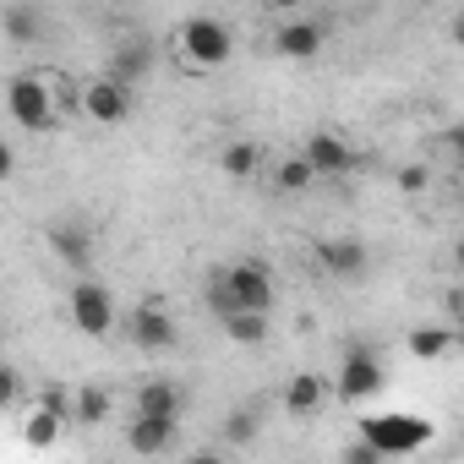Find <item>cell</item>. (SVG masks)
I'll return each mask as SVG.
<instances>
[{
    "instance_id": "cell-1",
    "label": "cell",
    "mask_w": 464,
    "mask_h": 464,
    "mask_svg": "<svg viewBox=\"0 0 464 464\" xmlns=\"http://www.w3.org/2000/svg\"><path fill=\"white\" fill-rule=\"evenodd\" d=\"M361 437H366L382 459H404V453H420V448L431 442V420L393 410V415H372V420H361Z\"/></svg>"
},
{
    "instance_id": "cell-2",
    "label": "cell",
    "mask_w": 464,
    "mask_h": 464,
    "mask_svg": "<svg viewBox=\"0 0 464 464\" xmlns=\"http://www.w3.org/2000/svg\"><path fill=\"white\" fill-rule=\"evenodd\" d=\"M6 110H12V121L28 126V131H55V121H61V104H55L50 82H44V77H28V72L6 82Z\"/></svg>"
},
{
    "instance_id": "cell-3",
    "label": "cell",
    "mask_w": 464,
    "mask_h": 464,
    "mask_svg": "<svg viewBox=\"0 0 464 464\" xmlns=\"http://www.w3.org/2000/svg\"><path fill=\"white\" fill-rule=\"evenodd\" d=\"M180 55H186L191 72H208V66H224L236 55V39H229V28L218 17H191L180 28Z\"/></svg>"
},
{
    "instance_id": "cell-4",
    "label": "cell",
    "mask_w": 464,
    "mask_h": 464,
    "mask_svg": "<svg viewBox=\"0 0 464 464\" xmlns=\"http://www.w3.org/2000/svg\"><path fill=\"white\" fill-rule=\"evenodd\" d=\"M382 382H388L382 355H377L372 344H350V355H344V366H339L334 393H339L344 404H361V399H377V393H382Z\"/></svg>"
},
{
    "instance_id": "cell-5",
    "label": "cell",
    "mask_w": 464,
    "mask_h": 464,
    "mask_svg": "<svg viewBox=\"0 0 464 464\" xmlns=\"http://www.w3.org/2000/svg\"><path fill=\"white\" fill-rule=\"evenodd\" d=\"M77 104H82V115L99 121V126H121V121H131V88L115 82V77H93V82L77 93Z\"/></svg>"
},
{
    "instance_id": "cell-6",
    "label": "cell",
    "mask_w": 464,
    "mask_h": 464,
    "mask_svg": "<svg viewBox=\"0 0 464 464\" xmlns=\"http://www.w3.org/2000/svg\"><path fill=\"white\" fill-rule=\"evenodd\" d=\"M218 279H224L229 301L246 306V312H268L274 306V274L263 263H236V268H224Z\"/></svg>"
},
{
    "instance_id": "cell-7",
    "label": "cell",
    "mask_w": 464,
    "mask_h": 464,
    "mask_svg": "<svg viewBox=\"0 0 464 464\" xmlns=\"http://www.w3.org/2000/svg\"><path fill=\"white\" fill-rule=\"evenodd\" d=\"M72 323H77L82 334L104 339V334L115 328V301H110V290L93 285V279H77V285H72Z\"/></svg>"
},
{
    "instance_id": "cell-8",
    "label": "cell",
    "mask_w": 464,
    "mask_h": 464,
    "mask_svg": "<svg viewBox=\"0 0 464 464\" xmlns=\"http://www.w3.org/2000/svg\"><path fill=\"white\" fill-rule=\"evenodd\" d=\"M175 317L159 306V301H142L137 306V317H131V344L137 350H175Z\"/></svg>"
},
{
    "instance_id": "cell-9",
    "label": "cell",
    "mask_w": 464,
    "mask_h": 464,
    "mask_svg": "<svg viewBox=\"0 0 464 464\" xmlns=\"http://www.w3.org/2000/svg\"><path fill=\"white\" fill-rule=\"evenodd\" d=\"M148 72H153V44H148V39H126V44H115V50H110V66H104V77H115V82L137 88Z\"/></svg>"
},
{
    "instance_id": "cell-10",
    "label": "cell",
    "mask_w": 464,
    "mask_h": 464,
    "mask_svg": "<svg viewBox=\"0 0 464 464\" xmlns=\"http://www.w3.org/2000/svg\"><path fill=\"white\" fill-rule=\"evenodd\" d=\"M301 159L312 164V175H344V169L355 164L350 142H344V137H334V131H317V137L301 148Z\"/></svg>"
},
{
    "instance_id": "cell-11",
    "label": "cell",
    "mask_w": 464,
    "mask_h": 464,
    "mask_svg": "<svg viewBox=\"0 0 464 464\" xmlns=\"http://www.w3.org/2000/svg\"><path fill=\"white\" fill-rule=\"evenodd\" d=\"M317 263L334 279H355V274H366V246L350 236H334V241H317Z\"/></svg>"
},
{
    "instance_id": "cell-12",
    "label": "cell",
    "mask_w": 464,
    "mask_h": 464,
    "mask_svg": "<svg viewBox=\"0 0 464 464\" xmlns=\"http://www.w3.org/2000/svg\"><path fill=\"white\" fill-rule=\"evenodd\" d=\"M274 50L279 55H290V61H312L317 50H323V23H285L279 34H274Z\"/></svg>"
},
{
    "instance_id": "cell-13",
    "label": "cell",
    "mask_w": 464,
    "mask_h": 464,
    "mask_svg": "<svg viewBox=\"0 0 464 464\" xmlns=\"http://www.w3.org/2000/svg\"><path fill=\"white\" fill-rule=\"evenodd\" d=\"M126 442H131V453H169V448H175V420L137 415V420L126 426Z\"/></svg>"
},
{
    "instance_id": "cell-14",
    "label": "cell",
    "mask_w": 464,
    "mask_h": 464,
    "mask_svg": "<svg viewBox=\"0 0 464 464\" xmlns=\"http://www.w3.org/2000/svg\"><path fill=\"white\" fill-rule=\"evenodd\" d=\"M323 399H328V382H323L317 372H295L290 388H285V410H290V415H317Z\"/></svg>"
},
{
    "instance_id": "cell-15",
    "label": "cell",
    "mask_w": 464,
    "mask_h": 464,
    "mask_svg": "<svg viewBox=\"0 0 464 464\" xmlns=\"http://www.w3.org/2000/svg\"><path fill=\"white\" fill-rule=\"evenodd\" d=\"M137 415H159V420H180V388L153 377L137 388Z\"/></svg>"
},
{
    "instance_id": "cell-16",
    "label": "cell",
    "mask_w": 464,
    "mask_h": 464,
    "mask_svg": "<svg viewBox=\"0 0 464 464\" xmlns=\"http://www.w3.org/2000/svg\"><path fill=\"white\" fill-rule=\"evenodd\" d=\"M224 334L236 339V344H263L268 339V312H246V306L224 312Z\"/></svg>"
},
{
    "instance_id": "cell-17",
    "label": "cell",
    "mask_w": 464,
    "mask_h": 464,
    "mask_svg": "<svg viewBox=\"0 0 464 464\" xmlns=\"http://www.w3.org/2000/svg\"><path fill=\"white\" fill-rule=\"evenodd\" d=\"M6 39L12 44H34V39H44V12L39 6H6Z\"/></svg>"
},
{
    "instance_id": "cell-18",
    "label": "cell",
    "mask_w": 464,
    "mask_h": 464,
    "mask_svg": "<svg viewBox=\"0 0 464 464\" xmlns=\"http://www.w3.org/2000/svg\"><path fill=\"white\" fill-rule=\"evenodd\" d=\"M61 426H66V415H61L55 404H39V410H28L23 437H28V448H50V442L61 437Z\"/></svg>"
},
{
    "instance_id": "cell-19",
    "label": "cell",
    "mask_w": 464,
    "mask_h": 464,
    "mask_svg": "<svg viewBox=\"0 0 464 464\" xmlns=\"http://www.w3.org/2000/svg\"><path fill=\"white\" fill-rule=\"evenodd\" d=\"M50 246H55L61 263L82 268V263H88V229H77V224H55V229H50Z\"/></svg>"
},
{
    "instance_id": "cell-20",
    "label": "cell",
    "mask_w": 464,
    "mask_h": 464,
    "mask_svg": "<svg viewBox=\"0 0 464 464\" xmlns=\"http://www.w3.org/2000/svg\"><path fill=\"white\" fill-rule=\"evenodd\" d=\"M448 344H453V328L448 323H426V328L410 334V355L415 361H437V355H448Z\"/></svg>"
},
{
    "instance_id": "cell-21",
    "label": "cell",
    "mask_w": 464,
    "mask_h": 464,
    "mask_svg": "<svg viewBox=\"0 0 464 464\" xmlns=\"http://www.w3.org/2000/svg\"><path fill=\"white\" fill-rule=\"evenodd\" d=\"M218 164H224V175H257V164H263V148L257 142H229L224 153H218Z\"/></svg>"
},
{
    "instance_id": "cell-22",
    "label": "cell",
    "mask_w": 464,
    "mask_h": 464,
    "mask_svg": "<svg viewBox=\"0 0 464 464\" xmlns=\"http://www.w3.org/2000/svg\"><path fill=\"white\" fill-rule=\"evenodd\" d=\"M72 420H82V426L110 420V393H104V388H82V393L72 399Z\"/></svg>"
},
{
    "instance_id": "cell-23",
    "label": "cell",
    "mask_w": 464,
    "mask_h": 464,
    "mask_svg": "<svg viewBox=\"0 0 464 464\" xmlns=\"http://www.w3.org/2000/svg\"><path fill=\"white\" fill-rule=\"evenodd\" d=\"M312 180H317V175H312L306 159H285V164H279V186H285V191H306Z\"/></svg>"
},
{
    "instance_id": "cell-24",
    "label": "cell",
    "mask_w": 464,
    "mask_h": 464,
    "mask_svg": "<svg viewBox=\"0 0 464 464\" xmlns=\"http://www.w3.org/2000/svg\"><path fill=\"white\" fill-rule=\"evenodd\" d=\"M224 431H229V442H252L257 437V415L252 410H236V415L224 420Z\"/></svg>"
},
{
    "instance_id": "cell-25",
    "label": "cell",
    "mask_w": 464,
    "mask_h": 464,
    "mask_svg": "<svg viewBox=\"0 0 464 464\" xmlns=\"http://www.w3.org/2000/svg\"><path fill=\"white\" fill-rule=\"evenodd\" d=\"M426 180H431V175H426V164H404V169H399V191H404V197L426 191Z\"/></svg>"
},
{
    "instance_id": "cell-26",
    "label": "cell",
    "mask_w": 464,
    "mask_h": 464,
    "mask_svg": "<svg viewBox=\"0 0 464 464\" xmlns=\"http://www.w3.org/2000/svg\"><path fill=\"white\" fill-rule=\"evenodd\" d=\"M17 393H23V377H17L6 361H0V410H6V404H17Z\"/></svg>"
},
{
    "instance_id": "cell-27",
    "label": "cell",
    "mask_w": 464,
    "mask_h": 464,
    "mask_svg": "<svg viewBox=\"0 0 464 464\" xmlns=\"http://www.w3.org/2000/svg\"><path fill=\"white\" fill-rule=\"evenodd\" d=\"M377 459H382V453H377V448H372L366 437H361L355 448H344V464H377Z\"/></svg>"
},
{
    "instance_id": "cell-28",
    "label": "cell",
    "mask_w": 464,
    "mask_h": 464,
    "mask_svg": "<svg viewBox=\"0 0 464 464\" xmlns=\"http://www.w3.org/2000/svg\"><path fill=\"white\" fill-rule=\"evenodd\" d=\"M12 169H17V153H12V148H6V142H0V180H6V175H12Z\"/></svg>"
},
{
    "instance_id": "cell-29",
    "label": "cell",
    "mask_w": 464,
    "mask_h": 464,
    "mask_svg": "<svg viewBox=\"0 0 464 464\" xmlns=\"http://www.w3.org/2000/svg\"><path fill=\"white\" fill-rule=\"evenodd\" d=\"M268 6H279V12H295V6H301V0H268Z\"/></svg>"
}]
</instances>
